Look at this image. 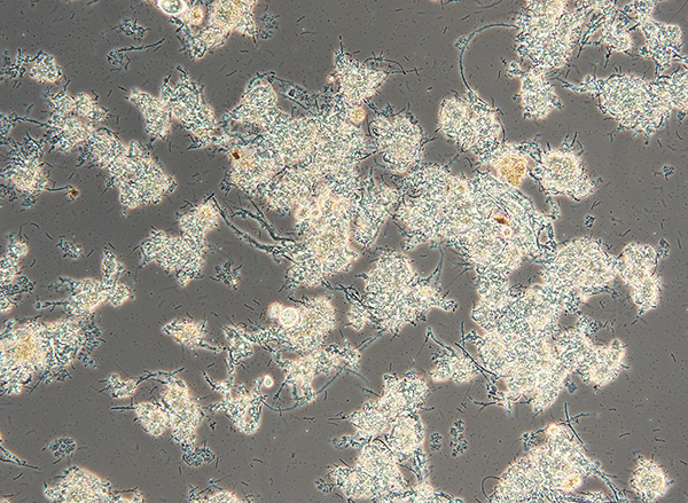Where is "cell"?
Listing matches in <instances>:
<instances>
[{
  "instance_id": "obj_40",
  "label": "cell",
  "mask_w": 688,
  "mask_h": 503,
  "mask_svg": "<svg viewBox=\"0 0 688 503\" xmlns=\"http://www.w3.org/2000/svg\"><path fill=\"white\" fill-rule=\"evenodd\" d=\"M142 501H143V498L139 497V495H137V497H135L134 500H132V502H142Z\"/></svg>"
},
{
  "instance_id": "obj_9",
  "label": "cell",
  "mask_w": 688,
  "mask_h": 503,
  "mask_svg": "<svg viewBox=\"0 0 688 503\" xmlns=\"http://www.w3.org/2000/svg\"><path fill=\"white\" fill-rule=\"evenodd\" d=\"M336 327V312L327 297L309 300L306 319L300 326L283 333H268L261 330L257 334L241 333L250 343H277L281 347L302 355L317 351Z\"/></svg>"
},
{
  "instance_id": "obj_6",
  "label": "cell",
  "mask_w": 688,
  "mask_h": 503,
  "mask_svg": "<svg viewBox=\"0 0 688 503\" xmlns=\"http://www.w3.org/2000/svg\"><path fill=\"white\" fill-rule=\"evenodd\" d=\"M374 145L390 170L409 171L420 162L424 132L405 115L378 116L371 122Z\"/></svg>"
},
{
  "instance_id": "obj_35",
  "label": "cell",
  "mask_w": 688,
  "mask_h": 503,
  "mask_svg": "<svg viewBox=\"0 0 688 503\" xmlns=\"http://www.w3.org/2000/svg\"><path fill=\"white\" fill-rule=\"evenodd\" d=\"M28 250V247L22 242L12 243V245L9 247V251L19 257L26 256L28 254Z\"/></svg>"
},
{
  "instance_id": "obj_28",
  "label": "cell",
  "mask_w": 688,
  "mask_h": 503,
  "mask_svg": "<svg viewBox=\"0 0 688 503\" xmlns=\"http://www.w3.org/2000/svg\"><path fill=\"white\" fill-rule=\"evenodd\" d=\"M103 272L105 279H111L116 272H119V263L116 262L115 255L108 250L104 255Z\"/></svg>"
},
{
  "instance_id": "obj_17",
  "label": "cell",
  "mask_w": 688,
  "mask_h": 503,
  "mask_svg": "<svg viewBox=\"0 0 688 503\" xmlns=\"http://www.w3.org/2000/svg\"><path fill=\"white\" fill-rule=\"evenodd\" d=\"M533 146L534 143L510 144L500 141L478 159L496 171L495 177L500 182L519 188L529 175L528 157Z\"/></svg>"
},
{
  "instance_id": "obj_12",
  "label": "cell",
  "mask_w": 688,
  "mask_h": 503,
  "mask_svg": "<svg viewBox=\"0 0 688 503\" xmlns=\"http://www.w3.org/2000/svg\"><path fill=\"white\" fill-rule=\"evenodd\" d=\"M354 349H341L332 347L324 351H314L294 361H285L280 364L286 374L288 387L294 389L299 400L304 403L316 399V392L312 388L316 375L326 374L340 366L342 361L347 364H358L359 356Z\"/></svg>"
},
{
  "instance_id": "obj_1",
  "label": "cell",
  "mask_w": 688,
  "mask_h": 503,
  "mask_svg": "<svg viewBox=\"0 0 688 503\" xmlns=\"http://www.w3.org/2000/svg\"><path fill=\"white\" fill-rule=\"evenodd\" d=\"M572 90L596 96L602 113L636 135H655L666 127L674 110L654 81L635 75L588 76Z\"/></svg>"
},
{
  "instance_id": "obj_8",
  "label": "cell",
  "mask_w": 688,
  "mask_h": 503,
  "mask_svg": "<svg viewBox=\"0 0 688 503\" xmlns=\"http://www.w3.org/2000/svg\"><path fill=\"white\" fill-rule=\"evenodd\" d=\"M655 2H633L622 9V12L635 23L645 36V45L639 54L645 59L655 61L658 77L676 61H685L682 52L683 33L676 25L655 21L652 13Z\"/></svg>"
},
{
  "instance_id": "obj_38",
  "label": "cell",
  "mask_w": 688,
  "mask_h": 503,
  "mask_svg": "<svg viewBox=\"0 0 688 503\" xmlns=\"http://www.w3.org/2000/svg\"><path fill=\"white\" fill-rule=\"evenodd\" d=\"M170 385H174V387L179 389L187 390L186 384L182 380H172Z\"/></svg>"
},
{
  "instance_id": "obj_29",
  "label": "cell",
  "mask_w": 688,
  "mask_h": 503,
  "mask_svg": "<svg viewBox=\"0 0 688 503\" xmlns=\"http://www.w3.org/2000/svg\"><path fill=\"white\" fill-rule=\"evenodd\" d=\"M160 9L169 15H179L185 13L187 6L185 2H160Z\"/></svg>"
},
{
  "instance_id": "obj_24",
  "label": "cell",
  "mask_w": 688,
  "mask_h": 503,
  "mask_svg": "<svg viewBox=\"0 0 688 503\" xmlns=\"http://www.w3.org/2000/svg\"><path fill=\"white\" fill-rule=\"evenodd\" d=\"M660 292L661 280L654 273L652 277L641 282L639 286L632 288L631 296L640 313H644L656 308L659 303Z\"/></svg>"
},
{
  "instance_id": "obj_23",
  "label": "cell",
  "mask_w": 688,
  "mask_h": 503,
  "mask_svg": "<svg viewBox=\"0 0 688 503\" xmlns=\"http://www.w3.org/2000/svg\"><path fill=\"white\" fill-rule=\"evenodd\" d=\"M672 108L687 112V70L670 76L656 77L654 81Z\"/></svg>"
},
{
  "instance_id": "obj_26",
  "label": "cell",
  "mask_w": 688,
  "mask_h": 503,
  "mask_svg": "<svg viewBox=\"0 0 688 503\" xmlns=\"http://www.w3.org/2000/svg\"><path fill=\"white\" fill-rule=\"evenodd\" d=\"M226 33H228V31L215 26H210L201 34V41L207 46H215L224 41Z\"/></svg>"
},
{
  "instance_id": "obj_33",
  "label": "cell",
  "mask_w": 688,
  "mask_h": 503,
  "mask_svg": "<svg viewBox=\"0 0 688 503\" xmlns=\"http://www.w3.org/2000/svg\"><path fill=\"white\" fill-rule=\"evenodd\" d=\"M208 502L215 503V502H241L236 495L230 493V492H220L214 495V497H211L208 499Z\"/></svg>"
},
{
  "instance_id": "obj_7",
  "label": "cell",
  "mask_w": 688,
  "mask_h": 503,
  "mask_svg": "<svg viewBox=\"0 0 688 503\" xmlns=\"http://www.w3.org/2000/svg\"><path fill=\"white\" fill-rule=\"evenodd\" d=\"M433 308L455 311L457 304L447 300L434 281L418 277L401 290L386 308L374 313L371 322L383 332L396 334L404 326L424 318Z\"/></svg>"
},
{
  "instance_id": "obj_16",
  "label": "cell",
  "mask_w": 688,
  "mask_h": 503,
  "mask_svg": "<svg viewBox=\"0 0 688 503\" xmlns=\"http://www.w3.org/2000/svg\"><path fill=\"white\" fill-rule=\"evenodd\" d=\"M425 427L418 412H404L392 423L386 436V444L398 462L413 461L421 482L428 474L427 459L424 452Z\"/></svg>"
},
{
  "instance_id": "obj_39",
  "label": "cell",
  "mask_w": 688,
  "mask_h": 503,
  "mask_svg": "<svg viewBox=\"0 0 688 503\" xmlns=\"http://www.w3.org/2000/svg\"><path fill=\"white\" fill-rule=\"evenodd\" d=\"M273 383H275V382H273V379H272L271 376H265V377H264V379H263V385H264L265 388H271V387H273Z\"/></svg>"
},
{
  "instance_id": "obj_10",
  "label": "cell",
  "mask_w": 688,
  "mask_h": 503,
  "mask_svg": "<svg viewBox=\"0 0 688 503\" xmlns=\"http://www.w3.org/2000/svg\"><path fill=\"white\" fill-rule=\"evenodd\" d=\"M418 278L413 270L409 258L403 254H383L374 264L369 273L364 275L365 293L362 304L370 318L392 302L395 296Z\"/></svg>"
},
{
  "instance_id": "obj_14",
  "label": "cell",
  "mask_w": 688,
  "mask_h": 503,
  "mask_svg": "<svg viewBox=\"0 0 688 503\" xmlns=\"http://www.w3.org/2000/svg\"><path fill=\"white\" fill-rule=\"evenodd\" d=\"M401 198V191L375 184L370 179L365 180L361 203L354 219V240L365 248L373 246L382 224Z\"/></svg>"
},
{
  "instance_id": "obj_27",
  "label": "cell",
  "mask_w": 688,
  "mask_h": 503,
  "mask_svg": "<svg viewBox=\"0 0 688 503\" xmlns=\"http://www.w3.org/2000/svg\"><path fill=\"white\" fill-rule=\"evenodd\" d=\"M95 102L91 99L88 94H78L75 99V112L81 116H88L93 108H95Z\"/></svg>"
},
{
  "instance_id": "obj_32",
  "label": "cell",
  "mask_w": 688,
  "mask_h": 503,
  "mask_svg": "<svg viewBox=\"0 0 688 503\" xmlns=\"http://www.w3.org/2000/svg\"><path fill=\"white\" fill-rule=\"evenodd\" d=\"M203 18H205V12H203L201 6L195 5L191 7L189 11H187V21H189L193 26L200 25V23L203 21Z\"/></svg>"
},
{
  "instance_id": "obj_3",
  "label": "cell",
  "mask_w": 688,
  "mask_h": 503,
  "mask_svg": "<svg viewBox=\"0 0 688 503\" xmlns=\"http://www.w3.org/2000/svg\"><path fill=\"white\" fill-rule=\"evenodd\" d=\"M543 284L582 302L617 277V258L606 253L600 242L576 239L557 248L545 259Z\"/></svg>"
},
{
  "instance_id": "obj_34",
  "label": "cell",
  "mask_w": 688,
  "mask_h": 503,
  "mask_svg": "<svg viewBox=\"0 0 688 503\" xmlns=\"http://www.w3.org/2000/svg\"><path fill=\"white\" fill-rule=\"evenodd\" d=\"M106 117V113L104 112L103 109L98 108L97 106L91 110V112L86 116V119H88L92 123H97L100 121H103Z\"/></svg>"
},
{
  "instance_id": "obj_36",
  "label": "cell",
  "mask_w": 688,
  "mask_h": 503,
  "mask_svg": "<svg viewBox=\"0 0 688 503\" xmlns=\"http://www.w3.org/2000/svg\"><path fill=\"white\" fill-rule=\"evenodd\" d=\"M45 497L51 501H56L58 495V489H46L44 491Z\"/></svg>"
},
{
  "instance_id": "obj_22",
  "label": "cell",
  "mask_w": 688,
  "mask_h": 503,
  "mask_svg": "<svg viewBox=\"0 0 688 503\" xmlns=\"http://www.w3.org/2000/svg\"><path fill=\"white\" fill-rule=\"evenodd\" d=\"M276 104L277 94L272 86L268 83L258 84L247 93L233 117L241 122L260 124L276 108Z\"/></svg>"
},
{
  "instance_id": "obj_13",
  "label": "cell",
  "mask_w": 688,
  "mask_h": 503,
  "mask_svg": "<svg viewBox=\"0 0 688 503\" xmlns=\"http://www.w3.org/2000/svg\"><path fill=\"white\" fill-rule=\"evenodd\" d=\"M355 468L377 486L381 499L379 502H394L398 495L410 489L389 446L378 438L370 440L363 446Z\"/></svg>"
},
{
  "instance_id": "obj_37",
  "label": "cell",
  "mask_w": 688,
  "mask_h": 503,
  "mask_svg": "<svg viewBox=\"0 0 688 503\" xmlns=\"http://www.w3.org/2000/svg\"><path fill=\"white\" fill-rule=\"evenodd\" d=\"M12 309V304L6 297H2V312H7Z\"/></svg>"
},
{
  "instance_id": "obj_4",
  "label": "cell",
  "mask_w": 688,
  "mask_h": 503,
  "mask_svg": "<svg viewBox=\"0 0 688 503\" xmlns=\"http://www.w3.org/2000/svg\"><path fill=\"white\" fill-rule=\"evenodd\" d=\"M440 127L452 143L476 157L499 144L502 135L495 110L473 91L443 101Z\"/></svg>"
},
{
  "instance_id": "obj_5",
  "label": "cell",
  "mask_w": 688,
  "mask_h": 503,
  "mask_svg": "<svg viewBox=\"0 0 688 503\" xmlns=\"http://www.w3.org/2000/svg\"><path fill=\"white\" fill-rule=\"evenodd\" d=\"M529 156L537 165L529 171L528 176L536 180L547 198L565 195L570 200L580 202L588 199L596 190L582 157L573 148L564 145L544 151L535 143Z\"/></svg>"
},
{
  "instance_id": "obj_31",
  "label": "cell",
  "mask_w": 688,
  "mask_h": 503,
  "mask_svg": "<svg viewBox=\"0 0 688 503\" xmlns=\"http://www.w3.org/2000/svg\"><path fill=\"white\" fill-rule=\"evenodd\" d=\"M169 129V120H159L151 123H147V130L151 135H164Z\"/></svg>"
},
{
  "instance_id": "obj_20",
  "label": "cell",
  "mask_w": 688,
  "mask_h": 503,
  "mask_svg": "<svg viewBox=\"0 0 688 503\" xmlns=\"http://www.w3.org/2000/svg\"><path fill=\"white\" fill-rule=\"evenodd\" d=\"M658 265V251L652 246L630 243L617 258V275L631 288L652 277Z\"/></svg>"
},
{
  "instance_id": "obj_18",
  "label": "cell",
  "mask_w": 688,
  "mask_h": 503,
  "mask_svg": "<svg viewBox=\"0 0 688 503\" xmlns=\"http://www.w3.org/2000/svg\"><path fill=\"white\" fill-rule=\"evenodd\" d=\"M336 67L341 88L339 97L348 105L361 106V102L374 96L386 78L385 73L347 57L339 58Z\"/></svg>"
},
{
  "instance_id": "obj_30",
  "label": "cell",
  "mask_w": 688,
  "mask_h": 503,
  "mask_svg": "<svg viewBox=\"0 0 688 503\" xmlns=\"http://www.w3.org/2000/svg\"><path fill=\"white\" fill-rule=\"evenodd\" d=\"M56 109L58 114L68 115L75 110V100L67 96L59 97L56 100Z\"/></svg>"
},
{
  "instance_id": "obj_21",
  "label": "cell",
  "mask_w": 688,
  "mask_h": 503,
  "mask_svg": "<svg viewBox=\"0 0 688 503\" xmlns=\"http://www.w3.org/2000/svg\"><path fill=\"white\" fill-rule=\"evenodd\" d=\"M330 475L335 486L350 500L379 502L381 499L377 486L355 467H334Z\"/></svg>"
},
{
  "instance_id": "obj_2",
  "label": "cell",
  "mask_w": 688,
  "mask_h": 503,
  "mask_svg": "<svg viewBox=\"0 0 688 503\" xmlns=\"http://www.w3.org/2000/svg\"><path fill=\"white\" fill-rule=\"evenodd\" d=\"M351 223L344 218L327 224L324 229L304 235L303 241L286 251L293 262L288 270V288L314 287L325 284L334 275L348 272L361 257L351 247Z\"/></svg>"
},
{
  "instance_id": "obj_25",
  "label": "cell",
  "mask_w": 688,
  "mask_h": 503,
  "mask_svg": "<svg viewBox=\"0 0 688 503\" xmlns=\"http://www.w3.org/2000/svg\"><path fill=\"white\" fill-rule=\"evenodd\" d=\"M350 325L356 330L363 329L369 322H371L370 313L366 311L362 304L358 302L351 306L348 314Z\"/></svg>"
},
{
  "instance_id": "obj_15",
  "label": "cell",
  "mask_w": 688,
  "mask_h": 503,
  "mask_svg": "<svg viewBox=\"0 0 688 503\" xmlns=\"http://www.w3.org/2000/svg\"><path fill=\"white\" fill-rule=\"evenodd\" d=\"M568 11L566 2H528L515 19V49L521 59L558 27Z\"/></svg>"
},
{
  "instance_id": "obj_11",
  "label": "cell",
  "mask_w": 688,
  "mask_h": 503,
  "mask_svg": "<svg viewBox=\"0 0 688 503\" xmlns=\"http://www.w3.org/2000/svg\"><path fill=\"white\" fill-rule=\"evenodd\" d=\"M586 14L588 13L580 5L575 11L568 10L558 27L531 50L525 59L531 61L533 68L544 73L566 66L580 42Z\"/></svg>"
},
{
  "instance_id": "obj_19",
  "label": "cell",
  "mask_w": 688,
  "mask_h": 503,
  "mask_svg": "<svg viewBox=\"0 0 688 503\" xmlns=\"http://www.w3.org/2000/svg\"><path fill=\"white\" fill-rule=\"evenodd\" d=\"M521 105L526 120H544L553 110L564 108L546 73L531 68L521 75Z\"/></svg>"
}]
</instances>
